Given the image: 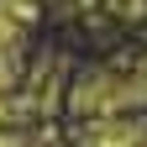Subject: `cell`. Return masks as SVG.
Returning <instances> with one entry per match:
<instances>
[{
	"mask_svg": "<svg viewBox=\"0 0 147 147\" xmlns=\"http://www.w3.org/2000/svg\"><path fill=\"white\" fill-rule=\"evenodd\" d=\"M147 100V74H89V79L74 89V110L84 116H126Z\"/></svg>",
	"mask_w": 147,
	"mask_h": 147,
	"instance_id": "1",
	"label": "cell"
},
{
	"mask_svg": "<svg viewBox=\"0 0 147 147\" xmlns=\"http://www.w3.org/2000/svg\"><path fill=\"white\" fill-rule=\"evenodd\" d=\"M84 147H142V121L137 116H100L84 126Z\"/></svg>",
	"mask_w": 147,
	"mask_h": 147,
	"instance_id": "2",
	"label": "cell"
},
{
	"mask_svg": "<svg viewBox=\"0 0 147 147\" xmlns=\"http://www.w3.org/2000/svg\"><path fill=\"white\" fill-rule=\"evenodd\" d=\"M110 5H116L121 16H142V11H147V0H110Z\"/></svg>",
	"mask_w": 147,
	"mask_h": 147,
	"instance_id": "3",
	"label": "cell"
}]
</instances>
